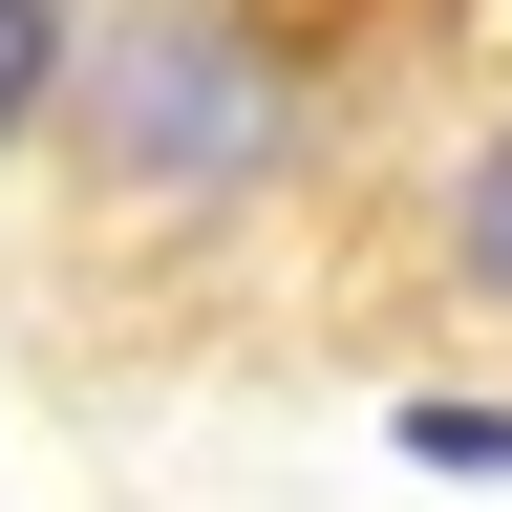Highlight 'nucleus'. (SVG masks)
<instances>
[{
	"mask_svg": "<svg viewBox=\"0 0 512 512\" xmlns=\"http://www.w3.org/2000/svg\"><path fill=\"white\" fill-rule=\"evenodd\" d=\"M86 171L128 192V214L214 235L256 214V192L299 171V64L235 22V0H128V22L86 43Z\"/></svg>",
	"mask_w": 512,
	"mask_h": 512,
	"instance_id": "nucleus-1",
	"label": "nucleus"
},
{
	"mask_svg": "<svg viewBox=\"0 0 512 512\" xmlns=\"http://www.w3.org/2000/svg\"><path fill=\"white\" fill-rule=\"evenodd\" d=\"M64 43H86V0H0V150L64 107Z\"/></svg>",
	"mask_w": 512,
	"mask_h": 512,
	"instance_id": "nucleus-2",
	"label": "nucleus"
},
{
	"mask_svg": "<svg viewBox=\"0 0 512 512\" xmlns=\"http://www.w3.org/2000/svg\"><path fill=\"white\" fill-rule=\"evenodd\" d=\"M448 256H470V299L512 320V128H491V150H470V192H448Z\"/></svg>",
	"mask_w": 512,
	"mask_h": 512,
	"instance_id": "nucleus-3",
	"label": "nucleus"
},
{
	"mask_svg": "<svg viewBox=\"0 0 512 512\" xmlns=\"http://www.w3.org/2000/svg\"><path fill=\"white\" fill-rule=\"evenodd\" d=\"M406 470H512V406H406Z\"/></svg>",
	"mask_w": 512,
	"mask_h": 512,
	"instance_id": "nucleus-4",
	"label": "nucleus"
}]
</instances>
